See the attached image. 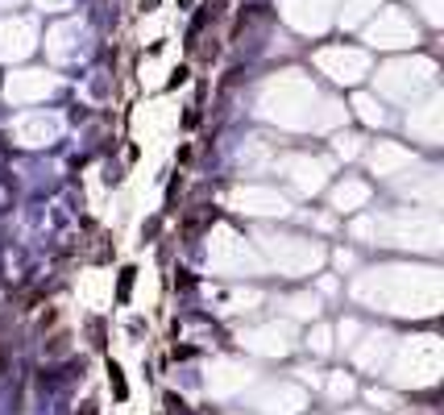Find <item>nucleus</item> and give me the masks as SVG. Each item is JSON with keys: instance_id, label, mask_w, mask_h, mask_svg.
Segmentation results:
<instances>
[{"instance_id": "obj_1", "label": "nucleus", "mask_w": 444, "mask_h": 415, "mask_svg": "<svg viewBox=\"0 0 444 415\" xmlns=\"http://www.w3.org/2000/svg\"><path fill=\"white\" fill-rule=\"evenodd\" d=\"M357 199H366V187H357V183H349V187H337V208H345V204H357Z\"/></svg>"}]
</instances>
